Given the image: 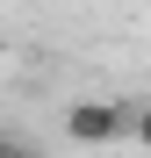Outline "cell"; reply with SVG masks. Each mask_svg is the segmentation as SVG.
<instances>
[{
  "label": "cell",
  "instance_id": "1",
  "mask_svg": "<svg viewBox=\"0 0 151 158\" xmlns=\"http://www.w3.org/2000/svg\"><path fill=\"white\" fill-rule=\"evenodd\" d=\"M65 137L72 144H122V137H130V115H122V108H108V101H79V108H65Z\"/></svg>",
  "mask_w": 151,
  "mask_h": 158
},
{
  "label": "cell",
  "instance_id": "2",
  "mask_svg": "<svg viewBox=\"0 0 151 158\" xmlns=\"http://www.w3.org/2000/svg\"><path fill=\"white\" fill-rule=\"evenodd\" d=\"M130 137H137V144H144V151H151V101H144V108H137V115H130Z\"/></svg>",
  "mask_w": 151,
  "mask_h": 158
},
{
  "label": "cell",
  "instance_id": "3",
  "mask_svg": "<svg viewBox=\"0 0 151 158\" xmlns=\"http://www.w3.org/2000/svg\"><path fill=\"white\" fill-rule=\"evenodd\" d=\"M0 158H22V151H0Z\"/></svg>",
  "mask_w": 151,
  "mask_h": 158
},
{
  "label": "cell",
  "instance_id": "4",
  "mask_svg": "<svg viewBox=\"0 0 151 158\" xmlns=\"http://www.w3.org/2000/svg\"><path fill=\"white\" fill-rule=\"evenodd\" d=\"M0 151H7V144H0Z\"/></svg>",
  "mask_w": 151,
  "mask_h": 158
}]
</instances>
